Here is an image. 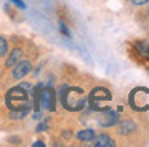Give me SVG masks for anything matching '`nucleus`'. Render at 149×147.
Here are the masks:
<instances>
[{
    "label": "nucleus",
    "instance_id": "nucleus-17",
    "mask_svg": "<svg viewBox=\"0 0 149 147\" xmlns=\"http://www.w3.org/2000/svg\"><path fill=\"white\" fill-rule=\"evenodd\" d=\"M133 5H144V3H148L149 0H132Z\"/></svg>",
    "mask_w": 149,
    "mask_h": 147
},
{
    "label": "nucleus",
    "instance_id": "nucleus-13",
    "mask_svg": "<svg viewBox=\"0 0 149 147\" xmlns=\"http://www.w3.org/2000/svg\"><path fill=\"white\" fill-rule=\"evenodd\" d=\"M27 110H29V109H16V110H11L10 117L13 118V120H21V118H24L27 115Z\"/></svg>",
    "mask_w": 149,
    "mask_h": 147
},
{
    "label": "nucleus",
    "instance_id": "nucleus-15",
    "mask_svg": "<svg viewBox=\"0 0 149 147\" xmlns=\"http://www.w3.org/2000/svg\"><path fill=\"white\" fill-rule=\"evenodd\" d=\"M59 29H61V32L66 35V37H71V32H69V29H68V26L64 24V22H59Z\"/></svg>",
    "mask_w": 149,
    "mask_h": 147
},
{
    "label": "nucleus",
    "instance_id": "nucleus-9",
    "mask_svg": "<svg viewBox=\"0 0 149 147\" xmlns=\"http://www.w3.org/2000/svg\"><path fill=\"white\" fill-rule=\"evenodd\" d=\"M21 58H23V50H21V48H15V50L10 53V56L7 58L5 66H7V67H13L15 64H18L21 61Z\"/></svg>",
    "mask_w": 149,
    "mask_h": 147
},
{
    "label": "nucleus",
    "instance_id": "nucleus-8",
    "mask_svg": "<svg viewBox=\"0 0 149 147\" xmlns=\"http://www.w3.org/2000/svg\"><path fill=\"white\" fill-rule=\"evenodd\" d=\"M93 141H95V146H96V147H112V146H116L114 139H112V137H109L107 134H100V136H95Z\"/></svg>",
    "mask_w": 149,
    "mask_h": 147
},
{
    "label": "nucleus",
    "instance_id": "nucleus-7",
    "mask_svg": "<svg viewBox=\"0 0 149 147\" xmlns=\"http://www.w3.org/2000/svg\"><path fill=\"white\" fill-rule=\"evenodd\" d=\"M117 121H119V115H117V112L111 110V109H107V110H104V115L101 117V126H112V125H116Z\"/></svg>",
    "mask_w": 149,
    "mask_h": 147
},
{
    "label": "nucleus",
    "instance_id": "nucleus-6",
    "mask_svg": "<svg viewBox=\"0 0 149 147\" xmlns=\"http://www.w3.org/2000/svg\"><path fill=\"white\" fill-rule=\"evenodd\" d=\"M31 69H32L31 61H19L18 64H15V66H13L11 77H13L15 80H21V78H24V77L31 72Z\"/></svg>",
    "mask_w": 149,
    "mask_h": 147
},
{
    "label": "nucleus",
    "instance_id": "nucleus-16",
    "mask_svg": "<svg viewBox=\"0 0 149 147\" xmlns=\"http://www.w3.org/2000/svg\"><path fill=\"white\" fill-rule=\"evenodd\" d=\"M11 2H13L16 6H19V8H26V5H24L23 0H11Z\"/></svg>",
    "mask_w": 149,
    "mask_h": 147
},
{
    "label": "nucleus",
    "instance_id": "nucleus-10",
    "mask_svg": "<svg viewBox=\"0 0 149 147\" xmlns=\"http://www.w3.org/2000/svg\"><path fill=\"white\" fill-rule=\"evenodd\" d=\"M136 130V126H135V123L133 121H130V120H123L122 123H120V134H130V133H133V131Z\"/></svg>",
    "mask_w": 149,
    "mask_h": 147
},
{
    "label": "nucleus",
    "instance_id": "nucleus-18",
    "mask_svg": "<svg viewBox=\"0 0 149 147\" xmlns=\"http://www.w3.org/2000/svg\"><path fill=\"white\" fill-rule=\"evenodd\" d=\"M47 130V123H40L39 128H37V131H45Z\"/></svg>",
    "mask_w": 149,
    "mask_h": 147
},
{
    "label": "nucleus",
    "instance_id": "nucleus-11",
    "mask_svg": "<svg viewBox=\"0 0 149 147\" xmlns=\"http://www.w3.org/2000/svg\"><path fill=\"white\" fill-rule=\"evenodd\" d=\"M96 136V134H95V131L91 130V128H87V130H82L80 133L77 134V137L80 141H85V142H87V141H93V137Z\"/></svg>",
    "mask_w": 149,
    "mask_h": 147
},
{
    "label": "nucleus",
    "instance_id": "nucleus-14",
    "mask_svg": "<svg viewBox=\"0 0 149 147\" xmlns=\"http://www.w3.org/2000/svg\"><path fill=\"white\" fill-rule=\"evenodd\" d=\"M8 53V43L3 37H0V56H5Z\"/></svg>",
    "mask_w": 149,
    "mask_h": 147
},
{
    "label": "nucleus",
    "instance_id": "nucleus-12",
    "mask_svg": "<svg viewBox=\"0 0 149 147\" xmlns=\"http://www.w3.org/2000/svg\"><path fill=\"white\" fill-rule=\"evenodd\" d=\"M136 48H138L141 56H144L146 59H149V43L148 42H139V43H136Z\"/></svg>",
    "mask_w": 149,
    "mask_h": 147
},
{
    "label": "nucleus",
    "instance_id": "nucleus-20",
    "mask_svg": "<svg viewBox=\"0 0 149 147\" xmlns=\"http://www.w3.org/2000/svg\"><path fill=\"white\" fill-rule=\"evenodd\" d=\"M148 13H149V10H148Z\"/></svg>",
    "mask_w": 149,
    "mask_h": 147
},
{
    "label": "nucleus",
    "instance_id": "nucleus-1",
    "mask_svg": "<svg viewBox=\"0 0 149 147\" xmlns=\"http://www.w3.org/2000/svg\"><path fill=\"white\" fill-rule=\"evenodd\" d=\"M59 98H61L64 109H68L71 112L82 110L88 101V98L85 96L82 88H69V86H63V91L59 94Z\"/></svg>",
    "mask_w": 149,
    "mask_h": 147
},
{
    "label": "nucleus",
    "instance_id": "nucleus-5",
    "mask_svg": "<svg viewBox=\"0 0 149 147\" xmlns=\"http://www.w3.org/2000/svg\"><path fill=\"white\" fill-rule=\"evenodd\" d=\"M39 104L42 109H47V110H55L56 107V99H55V91L52 88H43L42 91L39 93Z\"/></svg>",
    "mask_w": 149,
    "mask_h": 147
},
{
    "label": "nucleus",
    "instance_id": "nucleus-19",
    "mask_svg": "<svg viewBox=\"0 0 149 147\" xmlns=\"http://www.w3.org/2000/svg\"><path fill=\"white\" fill-rule=\"evenodd\" d=\"M45 144L42 142V141H37V142H34V147H43Z\"/></svg>",
    "mask_w": 149,
    "mask_h": 147
},
{
    "label": "nucleus",
    "instance_id": "nucleus-2",
    "mask_svg": "<svg viewBox=\"0 0 149 147\" xmlns=\"http://www.w3.org/2000/svg\"><path fill=\"white\" fill-rule=\"evenodd\" d=\"M7 107H10L11 110L16 109H29L31 101H29V91H24L23 86H15L7 93Z\"/></svg>",
    "mask_w": 149,
    "mask_h": 147
},
{
    "label": "nucleus",
    "instance_id": "nucleus-3",
    "mask_svg": "<svg viewBox=\"0 0 149 147\" xmlns=\"http://www.w3.org/2000/svg\"><path fill=\"white\" fill-rule=\"evenodd\" d=\"M111 99H112V96H111L109 89H106V88H95L93 91L90 93L88 101H90L91 109H95V110H98V112H104V110H107V109H111L107 104H104V102H109Z\"/></svg>",
    "mask_w": 149,
    "mask_h": 147
},
{
    "label": "nucleus",
    "instance_id": "nucleus-4",
    "mask_svg": "<svg viewBox=\"0 0 149 147\" xmlns=\"http://www.w3.org/2000/svg\"><path fill=\"white\" fill-rule=\"evenodd\" d=\"M128 101L135 110H148L149 109V89L135 88L128 96Z\"/></svg>",
    "mask_w": 149,
    "mask_h": 147
}]
</instances>
